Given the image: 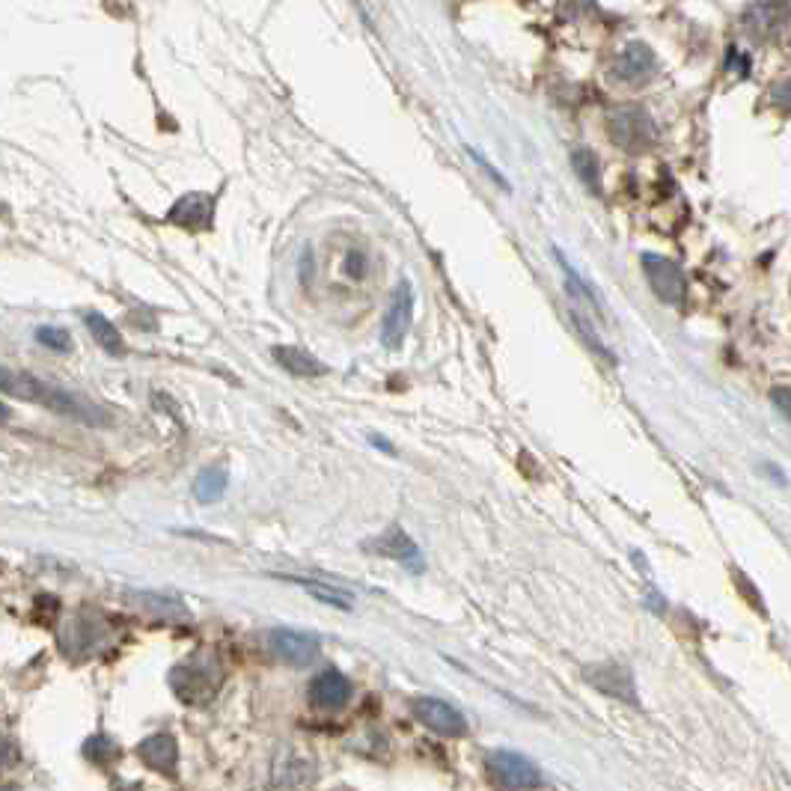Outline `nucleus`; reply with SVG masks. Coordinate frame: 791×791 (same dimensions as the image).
Returning a JSON list of instances; mask_svg holds the SVG:
<instances>
[{
	"mask_svg": "<svg viewBox=\"0 0 791 791\" xmlns=\"http://www.w3.org/2000/svg\"><path fill=\"white\" fill-rule=\"evenodd\" d=\"M137 604L140 607H146V610H152L155 616H164V619H185L188 616V610L176 601V598H167V595H140L137 598Z\"/></svg>",
	"mask_w": 791,
	"mask_h": 791,
	"instance_id": "21",
	"label": "nucleus"
},
{
	"mask_svg": "<svg viewBox=\"0 0 791 791\" xmlns=\"http://www.w3.org/2000/svg\"><path fill=\"white\" fill-rule=\"evenodd\" d=\"M771 102L783 113H791V81H780L771 87Z\"/></svg>",
	"mask_w": 791,
	"mask_h": 791,
	"instance_id": "25",
	"label": "nucleus"
},
{
	"mask_svg": "<svg viewBox=\"0 0 791 791\" xmlns=\"http://www.w3.org/2000/svg\"><path fill=\"white\" fill-rule=\"evenodd\" d=\"M137 756L161 774H176L179 765V747L173 741V735H149L146 741L137 744Z\"/></svg>",
	"mask_w": 791,
	"mask_h": 791,
	"instance_id": "13",
	"label": "nucleus"
},
{
	"mask_svg": "<svg viewBox=\"0 0 791 791\" xmlns=\"http://www.w3.org/2000/svg\"><path fill=\"white\" fill-rule=\"evenodd\" d=\"M36 342H42L45 348H51V351H57V354L72 351V337H69V331H63V328H51V325L36 328Z\"/></svg>",
	"mask_w": 791,
	"mask_h": 791,
	"instance_id": "22",
	"label": "nucleus"
},
{
	"mask_svg": "<svg viewBox=\"0 0 791 791\" xmlns=\"http://www.w3.org/2000/svg\"><path fill=\"white\" fill-rule=\"evenodd\" d=\"M366 271H369V259H366V253L351 250V253L345 256V274H348L351 280H363Z\"/></svg>",
	"mask_w": 791,
	"mask_h": 791,
	"instance_id": "24",
	"label": "nucleus"
},
{
	"mask_svg": "<svg viewBox=\"0 0 791 791\" xmlns=\"http://www.w3.org/2000/svg\"><path fill=\"white\" fill-rule=\"evenodd\" d=\"M411 322H414V289L408 280H402L393 295H390V304H387V313L381 319V342L384 348L396 351L402 348V342L411 331Z\"/></svg>",
	"mask_w": 791,
	"mask_h": 791,
	"instance_id": "5",
	"label": "nucleus"
},
{
	"mask_svg": "<svg viewBox=\"0 0 791 791\" xmlns=\"http://www.w3.org/2000/svg\"><path fill=\"white\" fill-rule=\"evenodd\" d=\"M116 791H140L137 786H125V789H116Z\"/></svg>",
	"mask_w": 791,
	"mask_h": 791,
	"instance_id": "29",
	"label": "nucleus"
},
{
	"mask_svg": "<svg viewBox=\"0 0 791 791\" xmlns=\"http://www.w3.org/2000/svg\"><path fill=\"white\" fill-rule=\"evenodd\" d=\"M747 24L756 27L759 33H777L780 27H786V21H791V6L789 3H753L747 6Z\"/></svg>",
	"mask_w": 791,
	"mask_h": 791,
	"instance_id": "16",
	"label": "nucleus"
},
{
	"mask_svg": "<svg viewBox=\"0 0 791 791\" xmlns=\"http://www.w3.org/2000/svg\"><path fill=\"white\" fill-rule=\"evenodd\" d=\"M84 753H87V759H93L96 765H108V762H111L119 750H116V744H113V741H108V738H102V735H99V738H90V744H87V750H84Z\"/></svg>",
	"mask_w": 791,
	"mask_h": 791,
	"instance_id": "23",
	"label": "nucleus"
},
{
	"mask_svg": "<svg viewBox=\"0 0 791 791\" xmlns=\"http://www.w3.org/2000/svg\"><path fill=\"white\" fill-rule=\"evenodd\" d=\"M571 161H574V173L586 182V188L589 191H601V164H598V158H595V152L592 149H577L574 155H571Z\"/></svg>",
	"mask_w": 791,
	"mask_h": 791,
	"instance_id": "20",
	"label": "nucleus"
},
{
	"mask_svg": "<svg viewBox=\"0 0 791 791\" xmlns=\"http://www.w3.org/2000/svg\"><path fill=\"white\" fill-rule=\"evenodd\" d=\"M411 711L435 735H444V738H461V735H467V720L461 717V711H455L450 702H444V699L417 696L411 702Z\"/></svg>",
	"mask_w": 791,
	"mask_h": 791,
	"instance_id": "6",
	"label": "nucleus"
},
{
	"mask_svg": "<svg viewBox=\"0 0 791 791\" xmlns=\"http://www.w3.org/2000/svg\"><path fill=\"white\" fill-rule=\"evenodd\" d=\"M488 774L506 791H530L542 786V771L536 768V762L509 750H497L488 756Z\"/></svg>",
	"mask_w": 791,
	"mask_h": 791,
	"instance_id": "3",
	"label": "nucleus"
},
{
	"mask_svg": "<svg viewBox=\"0 0 791 791\" xmlns=\"http://www.w3.org/2000/svg\"><path fill=\"white\" fill-rule=\"evenodd\" d=\"M771 402H774V408L791 423V387H774L771 390Z\"/></svg>",
	"mask_w": 791,
	"mask_h": 791,
	"instance_id": "26",
	"label": "nucleus"
},
{
	"mask_svg": "<svg viewBox=\"0 0 791 791\" xmlns=\"http://www.w3.org/2000/svg\"><path fill=\"white\" fill-rule=\"evenodd\" d=\"M84 325H87V331H90V337L96 339L108 354H113V357H119V354H125V339H122V334L116 331V325H113L108 316H102V313H84Z\"/></svg>",
	"mask_w": 791,
	"mask_h": 791,
	"instance_id": "17",
	"label": "nucleus"
},
{
	"mask_svg": "<svg viewBox=\"0 0 791 791\" xmlns=\"http://www.w3.org/2000/svg\"><path fill=\"white\" fill-rule=\"evenodd\" d=\"M643 271L649 277V286L652 292L670 304V307H678L687 295V283H684V274L678 268L673 259H664V256H643Z\"/></svg>",
	"mask_w": 791,
	"mask_h": 791,
	"instance_id": "7",
	"label": "nucleus"
},
{
	"mask_svg": "<svg viewBox=\"0 0 791 791\" xmlns=\"http://www.w3.org/2000/svg\"><path fill=\"white\" fill-rule=\"evenodd\" d=\"M583 678L595 690H601V693H607L613 699L637 705V684H634V676H631L628 667H622V664H595V667L583 670Z\"/></svg>",
	"mask_w": 791,
	"mask_h": 791,
	"instance_id": "10",
	"label": "nucleus"
},
{
	"mask_svg": "<svg viewBox=\"0 0 791 791\" xmlns=\"http://www.w3.org/2000/svg\"><path fill=\"white\" fill-rule=\"evenodd\" d=\"M307 693H310V702L319 711H339L351 699V681L331 667V670H322L319 676H313Z\"/></svg>",
	"mask_w": 791,
	"mask_h": 791,
	"instance_id": "11",
	"label": "nucleus"
},
{
	"mask_svg": "<svg viewBox=\"0 0 791 791\" xmlns=\"http://www.w3.org/2000/svg\"><path fill=\"white\" fill-rule=\"evenodd\" d=\"M167 221L188 232H203L215 221V200L209 194H188L170 209Z\"/></svg>",
	"mask_w": 791,
	"mask_h": 791,
	"instance_id": "12",
	"label": "nucleus"
},
{
	"mask_svg": "<svg viewBox=\"0 0 791 791\" xmlns=\"http://www.w3.org/2000/svg\"><path fill=\"white\" fill-rule=\"evenodd\" d=\"M226 485H229L226 470H221V467H209V470H203V473L197 476V482H194V494H197L200 503H215V500L224 497Z\"/></svg>",
	"mask_w": 791,
	"mask_h": 791,
	"instance_id": "19",
	"label": "nucleus"
},
{
	"mask_svg": "<svg viewBox=\"0 0 791 791\" xmlns=\"http://www.w3.org/2000/svg\"><path fill=\"white\" fill-rule=\"evenodd\" d=\"M6 417H9V411H6V408L0 405V420H6Z\"/></svg>",
	"mask_w": 791,
	"mask_h": 791,
	"instance_id": "28",
	"label": "nucleus"
},
{
	"mask_svg": "<svg viewBox=\"0 0 791 791\" xmlns=\"http://www.w3.org/2000/svg\"><path fill=\"white\" fill-rule=\"evenodd\" d=\"M369 551H375L381 557H390V560H399V563L420 565V551H417L414 539L405 536L399 527H390L384 536H378L375 542H369Z\"/></svg>",
	"mask_w": 791,
	"mask_h": 791,
	"instance_id": "15",
	"label": "nucleus"
},
{
	"mask_svg": "<svg viewBox=\"0 0 791 791\" xmlns=\"http://www.w3.org/2000/svg\"><path fill=\"white\" fill-rule=\"evenodd\" d=\"M268 649L289 667H310L319 658V640L292 628L268 631Z\"/></svg>",
	"mask_w": 791,
	"mask_h": 791,
	"instance_id": "8",
	"label": "nucleus"
},
{
	"mask_svg": "<svg viewBox=\"0 0 791 791\" xmlns=\"http://www.w3.org/2000/svg\"><path fill=\"white\" fill-rule=\"evenodd\" d=\"M289 583H298L301 589H307L313 598H319L322 604H331V607H339V610H351V595L345 589H337V586H328V583H319V580H304V577H286Z\"/></svg>",
	"mask_w": 791,
	"mask_h": 791,
	"instance_id": "18",
	"label": "nucleus"
},
{
	"mask_svg": "<svg viewBox=\"0 0 791 791\" xmlns=\"http://www.w3.org/2000/svg\"><path fill=\"white\" fill-rule=\"evenodd\" d=\"M607 134L619 149H625L631 155L652 149L658 140V128L643 108H619V111L610 113L607 116Z\"/></svg>",
	"mask_w": 791,
	"mask_h": 791,
	"instance_id": "2",
	"label": "nucleus"
},
{
	"mask_svg": "<svg viewBox=\"0 0 791 791\" xmlns=\"http://www.w3.org/2000/svg\"><path fill=\"white\" fill-rule=\"evenodd\" d=\"M729 69H732V72H741V75H747V72H750V57L732 48V51H729Z\"/></svg>",
	"mask_w": 791,
	"mask_h": 791,
	"instance_id": "27",
	"label": "nucleus"
},
{
	"mask_svg": "<svg viewBox=\"0 0 791 791\" xmlns=\"http://www.w3.org/2000/svg\"><path fill=\"white\" fill-rule=\"evenodd\" d=\"M0 393L6 396H15V399H27V402H36V405H45L57 414H69V417H84V405L69 396L66 390L36 378V375H27V372H9V369H0Z\"/></svg>",
	"mask_w": 791,
	"mask_h": 791,
	"instance_id": "1",
	"label": "nucleus"
},
{
	"mask_svg": "<svg viewBox=\"0 0 791 791\" xmlns=\"http://www.w3.org/2000/svg\"><path fill=\"white\" fill-rule=\"evenodd\" d=\"M170 684L179 693V699H185V702H203V699L215 696V690L221 684V670L209 658H194V661L179 664L170 673Z\"/></svg>",
	"mask_w": 791,
	"mask_h": 791,
	"instance_id": "4",
	"label": "nucleus"
},
{
	"mask_svg": "<svg viewBox=\"0 0 791 791\" xmlns=\"http://www.w3.org/2000/svg\"><path fill=\"white\" fill-rule=\"evenodd\" d=\"M655 66H658V63H655L652 48L643 45V42H631V45H625V48L616 54L610 72H613L616 81L637 87V84H646V81L655 75Z\"/></svg>",
	"mask_w": 791,
	"mask_h": 791,
	"instance_id": "9",
	"label": "nucleus"
},
{
	"mask_svg": "<svg viewBox=\"0 0 791 791\" xmlns=\"http://www.w3.org/2000/svg\"><path fill=\"white\" fill-rule=\"evenodd\" d=\"M271 354H274V360H277L292 378H319V375L328 372V366H325L316 354H310V351H304V348L277 345Z\"/></svg>",
	"mask_w": 791,
	"mask_h": 791,
	"instance_id": "14",
	"label": "nucleus"
}]
</instances>
